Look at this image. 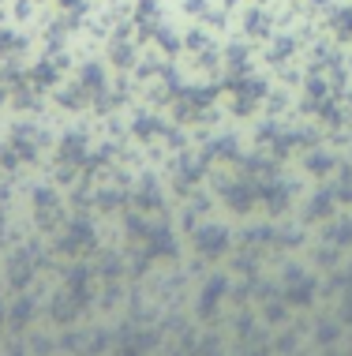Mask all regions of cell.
<instances>
[{
    "instance_id": "1",
    "label": "cell",
    "mask_w": 352,
    "mask_h": 356,
    "mask_svg": "<svg viewBox=\"0 0 352 356\" xmlns=\"http://www.w3.org/2000/svg\"><path fill=\"white\" fill-rule=\"evenodd\" d=\"M229 229L225 225H206V229H199L195 233V244H199V252L203 255H221L225 248H229Z\"/></svg>"
},
{
    "instance_id": "2",
    "label": "cell",
    "mask_w": 352,
    "mask_h": 356,
    "mask_svg": "<svg viewBox=\"0 0 352 356\" xmlns=\"http://www.w3.org/2000/svg\"><path fill=\"white\" fill-rule=\"evenodd\" d=\"M173 233L165 225H146V255H173Z\"/></svg>"
},
{
    "instance_id": "3",
    "label": "cell",
    "mask_w": 352,
    "mask_h": 356,
    "mask_svg": "<svg viewBox=\"0 0 352 356\" xmlns=\"http://www.w3.org/2000/svg\"><path fill=\"white\" fill-rule=\"evenodd\" d=\"M285 296H289L292 304H300V307L311 304V296H315V282H311L308 274L292 270V274H289V293H285Z\"/></svg>"
},
{
    "instance_id": "4",
    "label": "cell",
    "mask_w": 352,
    "mask_h": 356,
    "mask_svg": "<svg viewBox=\"0 0 352 356\" xmlns=\"http://www.w3.org/2000/svg\"><path fill=\"white\" fill-rule=\"evenodd\" d=\"M221 293H225V282L217 277V282H210V289H203V296H199V312H217V300H221Z\"/></svg>"
}]
</instances>
